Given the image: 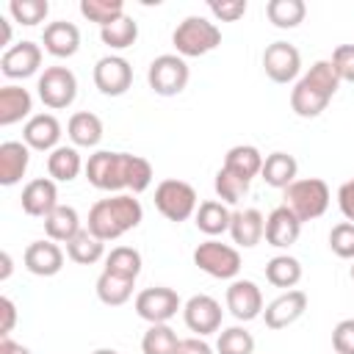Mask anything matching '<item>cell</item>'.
<instances>
[{"instance_id":"cell-1","label":"cell","mask_w":354,"mask_h":354,"mask_svg":"<svg viewBox=\"0 0 354 354\" xmlns=\"http://www.w3.org/2000/svg\"><path fill=\"white\" fill-rule=\"evenodd\" d=\"M141 218H144V207L133 194H113L91 205L86 230L100 241H116L124 232L136 230Z\"/></svg>"},{"instance_id":"cell-2","label":"cell","mask_w":354,"mask_h":354,"mask_svg":"<svg viewBox=\"0 0 354 354\" xmlns=\"http://www.w3.org/2000/svg\"><path fill=\"white\" fill-rule=\"evenodd\" d=\"M282 205L304 224L313 218H321L329 207V185L321 177H301L293 180L282 191Z\"/></svg>"},{"instance_id":"cell-3","label":"cell","mask_w":354,"mask_h":354,"mask_svg":"<svg viewBox=\"0 0 354 354\" xmlns=\"http://www.w3.org/2000/svg\"><path fill=\"white\" fill-rule=\"evenodd\" d=\"M171 44H174L177 55L199 58V55L213 53L221 44V30L216 22H210L205 17H185L171 33Z\"/></svg>"},{"instance_id":"cell-4","label":"cell","mask_w":354,"mask_h":354,"mask_svg":"<svg viewBox=\"0 0 354 354\" xmlns=\"http://www.w3.org/2000/svg\"><path fill=\"white\" fill-rule=\"evenodd\" d=\"M127 160H130V152L97 149L86 160V169H83L86 180L100 191L122 194V191H127Z\"/></svg>"},{"instance_id":"cell-5","label":"cell","mask_w":354,"mask_h":354,"mask_svg":"<svg viewBox=\"0 0 354 354\" xmlns=\"http://www.w3.org/2000/svg\"><path fill=\"white\" fill-rule=\"evenodd\" d=\"M155 207L169 221L180 224V221H185L196 213L199 199H196V191H194L191 183L169 177V180H160L158 188H155Z\"/></svg>"},{"instance_id":"cell-6","label":"cell","mask_w":354,"mask_h":354,"mask_svg":"<svg viewBox=\"0 0 354 354\" xmlns=\"http://www.w3.org/2000/svg\"><path fill=\"white\" fill-rule=\"evenodd\" d=\"M194 266L216 279H235L241 274V252L230 243H221L216 238L202 241L194 249Z\"/></svg>"},{"instance_id":"cell-7","label":"cell","mask_w":354,"mask_h":354,"mask_svg":"<svg viewBox=\"0 0 354 354\" xmlns=\"http://www.w3.org/2000/svg\"><path fill=\"white\" fill-rule=\"evenodd\" d=\"M188 77H191L188 64H185V58L177 55V53H163V55H158V58L149 64V69H147V83H149V88H152L158 97H177V94L188 86Z\"/></svg>"},{"instance_id":"cell-8","label":"cell","mask_w":354,"mask_h":354,"mask_svg":"<svg viewBox=\"0 0 354 354\" xmlns=\"http://www.w3.org/2000/svg\"><path fill=\"white\" fill-rule=\"evenodd\" d=\"M36 91H39V100L53 108V111H61V108H69L77 97V77L69 66H47L41 75H39V83H36Z\"/></svg>"},{"instance_id":"cell-9","label":"cell","mask_w":354,"mask_h":354,"mask_svg":"<svg viewBox=\"0 0 354 354\" xmlns=\"http://www.w3.org/2000/svg\"><path fill=\"white\" fill-rule=\"evenodd\" d=\"M136 315L144 318L147 324H169L177 310H183V301L177 296V290L166 288V285H155V288H144L136 296Z\"/></svg>"},{"instance_id":"cell-10","label":"cell","mask_w":354,"mask_h":354,"mask_svg":"<svg viewBox=\"0 0 354 354\" xmlns=\"http://www.w3.org/2000/svg\"><path fill=\"white\" fill-rule=\"evenodd\" d=\"M221 318H224L221 304L213 296H207V293H196V296H191L183 304V321H185V326L196 337H205V335L218 332L221 329Z\"/></svg>"},{"instance_id":"cell-11","label":"cell","mask_w":354,"mask_h":354,"mask_svg":"<svg viewBox=\"0 0 354 354\" xmlns=\"http://www.w3.org/2000/svg\"><path fill=\"white\" fill-rule=\"evenodd\" d=\"M263 69L274 83H290L301 72V53L290 41H271L263 50Z\"/></svg>"},{"instance_id":"cell-12","label":"cell","mask_w":354,"mask_h":354,"mask_svg":"<svg viewBox=\"0 0 354 354\" xmlns=\"http://www.w3.org/2000/svg\"><path fill=\"white\" fill-rule=\"evenodd\" d=\"M133 83V66L122 55H105L94 64V86L105 97H122Z\"/></svg>"},{"instance_id":"cell-13","label":"cell","mask_w":354,"mask_h":354,"mask_svg":"<svg viewBox=\"0 0 354 354\" xmlns=\"http://www.w3.org/2000/svg\"><path fill=\"white\" fill-rule=\"evenodd\" d=\"M304 310H307V293L293 288V290L279 293L274 301L263 307V321L268 329H288L304 315Z\"/></svg>"},{"instance_id":"cell-14","label":"cell","mask_w":354,"mask_h":354,"mask_svg":"<svg viewBox=\"0 0 354 354\" xmlns=\"http://www.w3.org/2000/svg\"><path fill=\"white\" fill-rule=\"evenodd\" d=\"M39 66H41V47L36 41H17L0 58V69L11 80L30 77L39 72Z\"/></svg>"},{"instance_id":"cell-15","label":"cell","mask_w":354,"mask_h":354,"mask_svg":"<svg viewBox=\"0 0 354 354\" xmlns=\"http://www.w3.org/2000/svg\"><path fill=\"white\" fill-rule=\"evenodd\" d=\"M227 310L238 321H254L263 315V293L252 279H232L227 288Z\"/></svg>"},{"instance_id":"cell-16","label":"cell","mask_w":354,"mask_h":354,"mask_svg":"<svg viewBox=\"0 0 354 354\" xmlns=\"http://www.w3.org/2000/svg\"><path fill=\"white\" fill-rule=\"evenodd\" d=\"M22 210L36 218H47L58 207V188L53 177H36L22 188Z\"/></svg>"},{"instance_id":"cell-17","label":"cell","mask_w":354,"mask_h":354,"mask_svg":"<svg viewBox=\"0 0 354 354\" xmlns=\"http://www.w3.org/2000/svg\"><path fill=\"white\" fill-rule=\"evenodd\" d=\"M22 141L36 152H53L61 147V122L53 113H33L22 127Z\"/></svg>"},{"instance_id":"cell-18","label":"cell","mask_w":354,"mask_h":354,"mask_svg":"<svg viewBox=\"0 0 354 354\" xmlns=\"http://www.w3.org/2000/svg\"><path fill=\"white\" fill-rule=\"evenodd\" d=\"M22 263L36 277H55L64 268V249L50 238L47 241H33V243H28V249L22 254Z\"/></svg>"},{"instance_id":"cell-19","label":"cell","mask_w":354,"mask_h":354,"mask_svg":"<svg viewBox=\"0 0 354 354\" xmlns=\"http://www.w3.org/2000/svg\"><path fill=\"white\" fill-rule=\"evenodd\" d=\"M41 44L53 58H72L80 50V30L75 22H66V19L47 22L41 33Z\"/></svg>"},{"instance_id":"cell-20","label":"cell","mask_w":354,"mask_h":354,"mask_svg":"<svg viewBox=\"0 0 354 354\" xmlns=\"http://www.w3.org/2000/svg\"><path fill=\"white\" fill-rule=\"evenodd\" d=\"M230 238L235 246L241 249H252L266 238V218L257 207H246V210H235L232 221H230Z\"/></svg>"},{"instance_id":"cell-21","label":"cell","mask_w":354,"mask_h":354,"mask_svg":"<svg viewBox=\"0 0 354 354\" xmlns=\"http://www.w3.org/2000/svg\"><path fill=\"white\" fill-rule=\"evenodd\" d=\"M299 232H301V221L285 207H274L266 218V243L274 246V249H288L299 241Z\"/></svg>"},{"instance_id":"cell-22","label":"cell","mask_w":354,"mask_h":354,"mask_svg":"<svg viewBox=\"0 0 354 354\" xmlns=\"http://www.w3.org/2000/svg\"><path fill=\"white\" fill-rule=\"evenodd\" d=\"M30 163V147L25 141H3L0 144V185H17Z\"/></svg>"},{"instance_id":"cell-23","label":"cell","mask_w":354,"mask_h":354,"mask_svg":"<svg viewBox=\"0 0 354 354\" xmlns=\"http://www.w3.org/2000/svg\"><path fill=\"white\" fill-rule=\"evenodd\" d=\"M230 221H232V210H230V205H224L221 199L199 202V207H196V213H194L196 230L205 232V235H210V238L230 232Z\"/></svg>"},{"instance_id":"cell-24","label":"cell","mask_w":354,"mask_h":354,"mask_svg":"<svg viewBox=\"0 0 354 354\" xmlns=\"http://www.w3.org/2000/svg\"><path fill=\"white\" fill-rule=\"evenodd\" d=\"M30 111H33V97L28 88L14 86V83L0 88V124L3 127L22 122L25 116H30Z\"/></svg>"},{"instance_id":"cell-25","label":"cell","mask_w":354,"mask_h":354,"mask_svg":"<svg viewBox=\"0 0 354 354\" xmlns=\"http://www.w3.org/2000/svg\"><path fill=\"white\" fill-rule=\"evenodd\" d=\"M66 136L72 141V147H97L102 141V119L91 111H77L69 116L66 122Z\"/></svg>"},{"instance_id":"cell-26","label":"cell","mask_w":354,"mask_h":354,"mask_svg":"<svg viewBox=\"0 0 354 354\" xmlns=\"http://www.w3.org/2000/svg\"><path fill=\"white\" fill-rule=\"evenodd\" d=\"M296 174H299V163H296L293 155H288V152H271V155H266L263 171H260V177L266 180V185L285 191L293 180H299Z\"/></svg>"},{"instance_id":"cell-27","label":"cell","mask_w":354,"mask_h":354,"mask_svg":"<svg viewBox=\"0 0 354 354\" xmlns=\"http://www.w3.org/2000/svg\"><path fill=\"white\" fill-rule=\"evenodd\" d=\"M329 100H332L329 94L313 88V86L304 83L301 77H299V83H296L293 91H290V108H293V113L301 116V119H315V116H321V113L326 111Z\"/></svg>"},{"instance_id":"cell-28","label":"cell","mask_w":354,"mask_h":354,"mask_svg":"<svg viewBox=\"0 0 354 354\" xmlns=\"http://www.w3.org/2000/svg\"><path fill=\"white\" fill-rule=\"evenodd\" d=\"M263 155L257 147L252 144H238V147H230L227 155H224V169H230L232 174L243 177L252 183V177H257L263 171Z\"/></svg>"},{"instance_id":"cell-29","label":"cell","mask_w":354,"mask_h":354,"mask_svg":"<svg viewBox=\"0 0 354 354\" xmlns=\"http://www.w3.org/2000/svg\"><path fill=\"white\" fill-rule=\"evenodd\" d=\"M83 169H86V163L80 160L77 147L61 144V147H55V149L47 155V171H50V177H53L55 183H72Z\"/></svg>"},{"instance_id":"cell-30","label":"cell","mask_w":354,"mask_h":354,"mask_svg":"<svg viewBox=\"0 0 354 354\" xmlns=\"http://www.w3.org/2000/svg\"><path fill=\"white\" fill-rule=\"evenodd\" d=\"M80 230H83V227H80V216H77V210L69 207V205H58V207L44 218V232H47V238L55 241V243H69Z\"/></svg>"},{"instance_id":"cell-31","label":"cell","mask_w":354,"mask_h":354,"mask_svg":"<svg viewBox=\"0 0 354 354\" xmlns=\"http://www.w3.org/2000/svg\"><path fill=\"white\" fill-rule=\"evenodd\" d=\"M266 279L274 285V288H282V290H293L301 279V263L290 254H277L266 263Z\"/></svg>"},{"instance_id":"cell-32","label":"cell","mask_w":354,"mask_h":354,"mask_svg":"<svg viewBox=\"0 0 354 354\" xmlns=\"http://www.w3.org/2000/svg\"><path fill=\"white\" fill-rule=\"evenodd\" d=\"M105 254V241L91 235L88 230H80L69 243H66V257L77 266H94Z\"/></svg>"},{"instance_id":"cell-33","label":"cell","mask_w":354,"mask_h":354,"mask_svg":"<svg viewBox=\"0 0 354 354\" xmlns=\"http://www.w3.org/2000/svg\"><path fill=\"white\" fill-rule=\"evenodd\" d=\"M133 288H136V279H124V277H116L108 271H102L97 277V299L108 307H122L124 301H130Z\"/></svg>"},{"instance_id":"cell-34","label":"cell","mask_w":354,"mask_h":354,"mask_svg":"<svg viewBox=\"0 0 354 354\" xmlns=\"http://www.w3.org/2000/svg\"><path fill=\"white\" fill-rule=\"evenodd\" d=\"M266 14H268V22L274 28L290 30V28L304 22L307 6H304V0H268L266 3Z\"/></svg>"},{"instance_id":"cell-35","label":"cell","mask_w":354,"mask_h":354,"mask_svg":"<svg viewBox=\"0 0 354 354\" xmlns=\"http://www.w3.org/2000/svg\"><path fill=\"white\" fill-rule=\"evenodd\" d=\"M141 252L133 249V246H116L105 254V268L108 274H116V277H124V279H138L141 274Z\"/></svg>"},{"instance_id":"cell-36","label":"cell","mask_w":354,"mask_h":354,"mask_svg":"<svg viewBox=\"0 0 354 354\" xmlns=\"http://www.w3.org/2000/svg\"><path fill=\"white\" fill-rule=\"evenodd\" d=\"M180 337L169 324H149V329L141 337L144 354H177Z\"/></svg>"},{"instance_id":"cell-37","label":"cell","mask_w":354,"mask_h":354,"mask_svg":"<svg viewBox=\"0 0 354 354\" xmlns=\"http://www.w3.org/2000/svg\"><path fill=\"white\" fill-rule=\"evenodd\" d=\"M100 39H102V44H108L111 50H127V47H133L136 39H138V22L124 14V17L116 19L113 25L100 28Z\"/></svg>"},{"instance_id":"cell-38","label":"cell","mask_w":354,"mask_h":354,"mask_svg":"<svg viewBox=\"0 0 354 354\" xmlns=\"http://www.w3.org/2000/svg\"><path fill=\"white\" fill-rule=\"evenodd\" d=\"M80 14L88 22H97L100 28H108L116 19L124 17V3L122 0H80Z\"/></svg>"},{"instance_id":"cell-39","label":"cell","mask_w":354,"mask_h":354,"mask_svg":"<svg viewBox=\"0 0 354 354\" xmlns=\"http://www.w3.org/2000/svg\"><path fill=\"white\" fill-rule=\"evenodd\" d=\"M213 188H216V196L224 202V205H238L246 194H249V180L232 174L230 169H218L216 171V180H213Z\"/></svg>"},{"instance_id":"cell-40","label":"cell","mask_w":354,"mask_h":354,"mask_svg":"<svg viewBox=\"0 0 354 354\" xmlns=\"http://www.w3.org/2000/svg\"><path fill=\"white\" fill-rule=\"evenodd\" d=\"M216 351L218 354H254V337L243 326H227L218 332Z\"/></svg>"},{"instance_id":"cell-41","label":"cell","mask_w":354,"mask_h":354,"mask_svg":"<svg viewBox=\"0 0 354 354\" xmlns=\"http://www.w3.org/2000/svg\"><path fill=\"white\" fill-rule=\"evenodd\" d=\"M301 80H304V83H310L313 88H318V91L329 94V97H335V91L340 88V77H337V72H335L332 61H315V64L301 75Z\"/></svg>"},{"instance_id":"cell-42","label":"cell","mask_w":354,"mask_h":354,"mask_svg":"<svg viewBox=\"0 0 354 354\" xmlns=\"http://www.w3.org/2000/svg\"><path fill=\"white\" fill-rule=\"evenodd\" d=\"M47 11H50V3L47 0H11L8 3V14L14 17V22L28 25V28L44 22Z\"/></svg>"},{"instance_id":"cell-43","label":"cell","mask_w":354,"mask_h":354,"mask_svg":"<svg viewBox=\"0 0 354 354\" xmlns=\"http://www.w3.org/2000/svg\"><path fill=\"white\" fill-rule=\"evenodd\" d=\"M149 185H152V166H149V160L141 158V155H130V160H127V191L141 194Z\"/></svg>"},{"instance_id":"cell-44","label":"cell","mask_w":354,"mask_h":354,"mask_svg":"<svg viewBox=\"0 0 354 354\" xmlns=\"http://www.w3.org/2000/svg\"><path fill=\"white\" fill-rule=\"evenodd\" d=\"M329 249L343 257V260H351L354 257V224L351 221H340L332 227L329 232Z\"/></svg>"},{"instance_id":"cell-45","label":"cell","mask_w":354,"mask_h":354,"mask_svg":"<svg viewBox=\"0 0 354 354\" xmlns=\"http://www.w3.org/2000/svg\"><path fill=\"white\" fill-rule=\"evenodd\" d=\"M332 348H335V354H354V318H343L335 324Z\"/></svg>"},{"instance_id":"cell-46","label":"cell","mask_w":354,"mask_h":354,"mask_svg":"<svg viewBox=\"0 0 354 354\" xmlns=\"http://www.w3.org/2000/svg\"><path fill=\"white\" fill-rule=\"evenodd\" d=\"M332 66L340 77V83H354V44H340L332 53Z\"/></svg>"},{"instance_id":"cell-47","label":"cell","mask_w":354,"mask_h":354,"mask_svg":"<svg viewBox=\"0 0 354 354\" xmlns=\"http://www.w3.org/2000/svg\"><path fill=\"white\" fill-rule=\"evenodd\" d=\"M207 8L221 22H238L246 14V0H210Z\"/></svg>"},{"instance_id":"cell-48","label":"cell","mask_w":354,"mask_h":354,"mask_svg":"<svg viewBox=\"0 0 354 354\" xmlns=\"http://www.w3.org/2000/svg\"><path fill=\"white\" fill-rule=\"evenodd\" d=\"M337 205H340V213L346 216V221L354 224V177L346 180V183L337 188Z\"/></svg>"},{"instance_id":"cell-49","label":"cell","mask_w":354,"mask_h":354,"mask_svg":"<svg viewBox=\"0 0 354 354\" xmlns=\"http://www.w3.org/2000/svg\"><path fill=\"white\" fill-rule=\"evenodd\" d=\"M0 313H3L0 337H8V335H11V329H14V324H17V307H14V301H11L8 296H3V299H0Z\"/></svg>"},{"instance_id":"cell-50","label":"cell","mask_w":354,"mask_h":354,"mask_svg":"<svg viewBox=\"0 0 354 354\" xmlns=\"http://www.w3.org/2000/svg\"><path fill=\"white\" fill-rule=\"evenodd\" d=\"M177 354H213V348L202 337H183L177 346Z\"/></svg>"},{"instance_id":"cell-51","label":"cell","mask_w":354,"mask_h":354,"mask_svg":"<svg viewBox=\"0 0 354 354\" xmlns=\"http://www.w3.org/2000/svg\"><path fill=\"white\" fill-rule=\"evenodd\" d=\"M0 354H30V348H25L22 343H14L11 337H0Z\"/></svg>"},{"instance_id":"cell-52","label":"cell","mask_w":354,"mask_h":354,"mask_svg":"<svg viewBox=\"0 0 354 354\" xmlns=\"http://www.w3.org/2000/svg\"><path fill=\"white\" fill-rule=\"evenodd\" d=\"M11 268H14V266H11V254L3 252V271H0V279H8V277H11Z\"/></svg>"},{"instance_id":"cell-53","label":"cell","mask_w":354,"mask_h":354,"mask_svg":"<svg viewBox=\"0 0 354 354\" xmlns=\"http://www.w3.org/2000/svg\"><path fill=\"white\" fill-rule=\"evenodd\" d=\"M0 25H3V47L11 41V25H8V19H3L0 17Z\"/></svg>"},{"instance_id":"cell-54","label":"cell","mask_w":354,"mask_h":354,"mask_svg":"<svg viewBox=\"0 0 354 354\" xmlns=\"http://www.w3.org/2000/svg\"><path fill=\"white\" fill-rule=\"evenodd\" d=\"M91 354H119V351L116 348H94Z\"/></svg>"},{"instance_id":"cell-55","label":"cell","mask_w":354,"mask_h":354,"mask_svg":"<svg viewBox=\"0 0 354 354\" xmlns=\"http://www.w3.org/2000/svg\"><path fill=\"white\" fill-rule=\"evenodd\" d=\"M351 279H354V266H351Z\"/></svg>"}]
</instances>
